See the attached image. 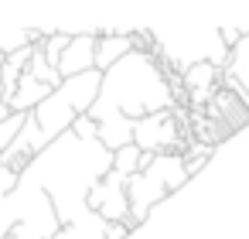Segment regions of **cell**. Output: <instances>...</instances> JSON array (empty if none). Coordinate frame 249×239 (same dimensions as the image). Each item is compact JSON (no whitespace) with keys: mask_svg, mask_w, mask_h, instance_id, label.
I'll return each mask as SVG.
<instances>
[{"mask_svg":"<svg viewBox=\"0 0 249 239\" xmlns=\"http://www.w3.org/2000/svg\"><path fill=\"white\" fill-rule=\"evenodd\" d=\"M126 181H130V178H123V174H116V171H109L103 181H96L92 191H89V198H86L89 212H96V215L106 219V222H126V215H130Z\"/></svg>","mask_w":249,"mask_h":239,"instance_id":"277c9868","label":"cell"},{"mask_svg":"<svg viewBox=\"0 0 249 239\" xmlns=\"http://www.w3.org/2000/svg\"><path fill=\"white\" fill-rule=\"evenodd\" d=\"M0 103H4V75H0Z\"/></svg>","mask_w":249,"mask_h":239,"instance_id":"4fadbf2b","label":"cell"},{"mask_svg":"<svg viewBox=\"0 0 249 239\" xmlns=\"http://www.w3.org/2000/svg\"><path fill=\"white\" fill-rule=\"evenodd\" d=\"M24 123H28V113H14L11 120H4L0 123V154H4L18 137H21V130H24Z\"/></svg>","mask_w":249,"mask_h":239,"instance_id":"30bf717a","label":"cell"},{"mask_svg":"<svg viewBox=\"0 0 249 239\" xmlns=\"http://www.w3.org/2000/svg\"><path fill=\"white\" fill-rule=\"evenodd\" d=\"M14 116V110L7 106V103H0V123H4V120H11Z\"/></svg>","mask_w":249,"mask_h":239,"instance_id":"7c38bea8","label":"cell"},{"mask_svg":"<svg viewBox=\"0 0 249 239\" xmlns=\"http://www.w3.org/2000/svg\"><path fill=\"white\" fill-rule=\"evenodd\" d=\"M174 106L178 103H174L171 82L160 72L157 58L150 52H133L103 75V92L89 110V116L99 123V144L116 154L133 144L137 120Z\"/></svg>","mask_w":249,"mask_h":239,"instance_id":"6da1fadb","label":"cell"},{"mask_svg":"<svg viewBox=\"0 0 249 239\" xmlns=\"http://www.w3.org/2000/svg\"><path fill=\"white\" fill-rule=\"evenodd\" d=\"M140 157H143V150H140L137 144H130V147H123V150H116V154H113V171H116V174H123V178H133V174L140 171Z\"/></svg>","mask_w":249,"mask_h":239,"instance_id":"9c48e42d","label":"cell"},{"mask_svg":"<svg viewBox=\"0 0 249 239\" xmlns=\"http://www.w3.org/2000/svg\"><path fill=\"white\" fill-rule=\"evenodd\" d=\"M133 52H137L133 31H109V28H103L99 31V41H96V69L106 75L116 62H123Z\"/></svg>","mask_w":249,"mask_h":239,"instance_id":"8992f818","label":"cell"},{"mask_svg":"<svg viewBox=\"0 0 249 239\" xmlns=\"http://www.w3.org/2000/svg\"><path fill=\"white\" fill-rule=\"evenodd\" d=\"M154 35V55H160L171 69H178L181 75L195 65H218L229 69V48L222 41V28L218 24H205V21H164L150 28Z\"/></svg>","mask_w":249,"mask_h":239,"instance_id":"7a4b0ae2","label":"cell"},{"mask_svg":"<svg viewBox=\"0 0 249 239\" xmlns=\"http://www.w3.org/2000/svg\"><path fill=\"white\" fill-rule=\"evenodd\" d=\"M96 41H99V28H89L86 35H72L65 55L58 62L62 79H75V75H86L96 69Z\"/></svg>","mask_w":249,"mask_h":239,"instance_id":"5b68a950","label":"cell"},{"mask_svg":"<svg viewBox=\"0 0 249 239\" xmlns=\"http://www.w3.org/2000/svg\"><path fill=\"white\" fill-rule=\"evenodd\" d=\"M188 167L181 154H157V161L143 171H137L126 181V195H130V215L143 225L150 219V212L167 202L171 195H178L181 188H188Z\"/></svg>","mask_w":249,"mask_h":239,"instance_id":"3957f363","label":"cell"},{"mask_svg":"<svg viewBox=\"0 0 249 239\" xmlns=\"http://www.w3.org/2000/svg\"><path fill=\"white\" fill-rule=\"evenodd\" d=\"M52 92H55L52 86H45V82H38L35 75L24 72V75H21V86H18V92H14V99H11L7 106H11L14 113H35Z\"/></svg>","mask_w":249,"mask_h":239,"instance_id":"52a82bcc","label":"cell"},{"mask_svg":"<svg viewBox=\"0 0 249 239\" xmlns=\"http://www.w3.org/2000/svg\"><path fill=\"white\" fill-rule=\"evenodd\" d=\"M225 75L249 96V35L239 41V48H232V55H229V69H225Z\"/></svg>","mask_w":249,"mask_h":239,"instance_id":"ba28073f","label":"cell"},{"mask_svg":"<svg viewBox=\"0 0 249 239\" xmlns=\"http://www.w3.org/2000/svg\"><path fill=\"white\" fill-rule=\"evenodd\" d=\"M69 41H72V35L69 31H52L48 38H45V55H48V62L58 69V62H62V55H65V48H69Z\"/></svg>","mask_w":249,"mask_h":239,"instance_id":"8fae6325","label":"cell"}]
</instances>
